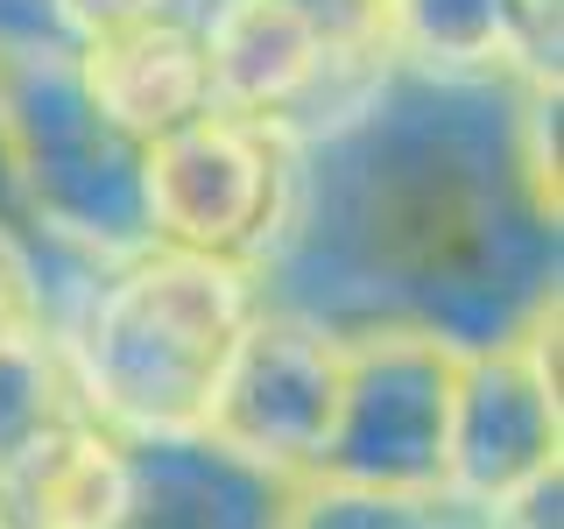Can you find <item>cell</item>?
Here are the masks:
<instances>
[{
  "label": "cell",
  "mask_w": 564,
  "mask_h": 529,
  "mask_svg": "<svg viewBox=\"0 0 564 529\" xmlns=\"http://www.w3.org/2000/svg\"><path fill=\"white\" fill-rule=\"evenodd\" d=\"M522 85L395 71L360 120L296 149L282 226L254 261L261 304L325 325H416L458 353L543 317L564 205L522 163Z\"/></svg>",
  "instance_id": "cell-1"
},
{
  "label": "cell",
  "mask_w": 564,
  "mask_h": 529,
  "mask_svg": "<svg viewBox=\"0 0 564 529\" xmlns=\"http://www.w3.org/2000/svg\"><path fill=\"white\" fill-rule=\"evenodd\" d=\"M254 304V269L219 255L141 247V255L99 269L57 325L78 410L134 445L198 438L205 396Z\"/></svg>",
  "instance_id": "cell-2"
},
{
  "label": "cell",
  "mask_w": 564,
  "mask_h": 529,
  "mask_svg": "<svg viewBox=\"0 0 564 529\" xmlns=\"http://www.w3.org/2000/svg\"><path fill=\"white\" fill-rule=\"evenodd\" d=\"M0 99H8L14 170L22 205L35 226V269L50 282L70 261L78 276H99L149 247L141 226V149L93 106L70 43H0Z\"/></svg>",
  "instance_id": "cell-3"
},
{
  "label": "cell",
  "mask_w": 564,
  "mask_h": 529,
  "mask_svg": "<svg viewBox=\"0 0 564 529\" xmlns=\"http://www.w3.org/2000/svg\"><path fill=\"white\" fill-rule=\"evenodd\" d=\"M346 381L317 481L375 494H445L458 346L416 325H339Z\"/></svg>",
  "instance_id": "cell-4"
},
{
  "label": "cell",
  "mask_w": 564,
  "mask_h": 529,
  "mask_svg": "<svg viewBox=\"0 0 564 529\" xmlns=\"http://www.w3.org/2000/svg\"><path fill=\"white\" fill-rule=\"evenodd\" d=\"M339 381H346V332L325 317L254 304L226 353L219 381L205 396L198 438L269 481L304 487L317 481L332 417H339Z\"/></svg>",
  "instance_id": "cell-5"
},
{
  "label": "cell",
  "mask_w": 564,
  "mask_h": 529,
  "mask_svg": "<svg viewBox=\"0 0 564 529\" xmlns=\"http://www.w3.org/2000/svg\"><path fill=\"white\" fill-rule=\"evenodd\" d=\"M296 149L261 120L198 114L141 149V226L149 247L219 255L254 269L290 205Z\"/></svg>",
  "instance_id": "cell-6"
},
{
  "label": "cell",
  "mask_w": 564,
  "mask_h": 529,
  "mask_svg": "<svg viewBox=\"0 0 564 529\" xmlns=\"http://www.w3.org/2000/svg\"><path fill=\"white\" fill-rule=\"evenodd\" d=\"M557 473H564V402H557V304H551L516 339L458 353L445 494L501 516Z\"/></svg>",
  "instance_id": "cell-7"
},
{
  "label": "cell",
  "mask_w": 564,
  "mask_h": 529,
  "mask_svg": "<svg viewBox=\"0 0 564 529\" xmlns=\"http://www.w3.org/2000/svg\"><path fill=\"white\" fill-rule=\"evenodd\" d=\"M332 57H375V50H332L296 0H240L205 35L212 114H240V120H261V128H282L311 99V85L332 71Z\"/></svg>",
  "instance_id": "cell-8"
},
{
  "label": "cell",
  "mask_w": 564,
  "mask_h": 529,
  "mask_svg": "<svg viewBox=\"0 0 564 529\" xmlns=\"http://www.w3.org/2000/svg\"><path fill=\"white\" fill-rule=\"evenodd\" d=\"M14 529H120L134 501V438L70 410L0 481Z\"/></svg>",
  "instance_id": "cell-9"
},
{
  "label": "cell",
  "mask_w": 564,
  "mask_h": 529,
  "mask_svg": "<svg viewBox=\"0 0 564 529\" xmlns=\"http://www.w3.org/2000/svg\"><path fill=\"white\" fill-rule=\"evenodd\" d=\"M93 106L113 120L134 149H149L155 134L184 128V120L212 114V78H205V43L191 29L170 22H134L120 35L70 50Z\"/></svg>",
  "instance_id": "cell-10"
},
{
  "label": "cell",
  "mask_w": 564,
  "mask_h": 529,
  "mask_svg": "<svg viewBox=\"0 0 564 529\" xmlns=\"http://www.w3.org/2000/svg\"><path fill=\"white\" fill-rule=\"evenodd\" d=\"M290 481L212 452L205 438L134 445V501L120 529H282Z\"/></svg>",
  "instance_id": "cell-11"
},
{
  "label": "cell",
  "mask_w": 564,
  "mask_h": 529,
  "mask_svg": "<svg viewBox=\"0 0 564 529\" xmlns=\"http://www.w3.org/2000/svg\"><path fill=\"white\" fill-rule=\"evenodd\" d=\"M388 57L416 78L522 85L536 78L522 50L516 0H388Z\"/></svg>",
  "instance_id": "cell-12"
},
{
  "label": "cell",
  "mask_w": 564,
  "mask_h": 529,
  "mask_svg": "<svg viewBox=\"0 0 564 529\" xmlns=\"http://www.w3.org/2000/svg\"><path fill=\"white\" fill-rule=\"evenodd\" d=\"M70 410H78V388H70L57 332L50 325L0 332V481H8L14 458Z\"/></svg>",
  "instance_id": "cell-13"
},
{
  "label": "cell",
  "mask_w": 564,
  "mask_h": 529,
  "mask_svg": "<svg viewBox=\"0 0 564 529\" xmlns=\"http://www.w3.org/2000/svg\"><path fill=\"white\" fill-rule=\"evenodd\" d=\"M282 529H501V516L458 501V494H375L339 481L290 487Z\"/></svg>",
  "instance_id": "cell-14"
},
{
  "label": "cell",
  "mask_w": 564,
  "mask_h": 529,
  "mask_svg": "<svg viewBox=\"0 0 564 529\" xmlns=\"http://www.w3.org/2000/svg\"><path fill=\"white\" fill-rule=\"evenodd\" d=\"M43 22H50L57 43L85 50V43H99V35H120V29L149 22V0H43Z\"/></svg>",
  "instance_id": "cell-15"
},
{
  "label": "cell",
  "mask_w": 564,
  "mask_h": 529,
  "mask_svg": "<svg viewBox=\"0 0 564 529\" xmlns=\"http://www.w3.org/2000/svg\"><path fill=\"white\" fill-rule=\"evenodd\" d=\"M22 325H50V304H43V276L35 261L0 234V332H22Z\"/></svg>",
  "instance_id": "cell-16"
},
{
  "label": "cell",
  "mask_w": 564,
  "mask_h": 529,
  "mask_svg": "<svg viewBox=\"0 0 564 529\" xmlns=\"http://www.w3.org/2000/svg\"><path fill=\"white\" fill-rule=\"evenodd\" d=\"M0 234H8L22 255L35 261V226H29V205H22V170H14V134H8V99H0ZM43 276V269H35Z\"/></svg>",
  "instance_id": "cell-17"
},
{
  "label": "cell",
  "mask_w": 564,
  "mask_h": 529,
  "mask_svg": "<svg viewBox=\"0 0 564 529\" xmlns=\"http://www.w3.org/2000/svg\"><path fill=\"white\" fill-rule=\"evenodd\" d=\"M240 0H149V22H170V29H191L205 43L212 29L226 22V14H234Z\"/></svg>",
  "instance_id": "cell-18"
},
{
  "label": "cell",
  "mask_w": 564,
  "mask_h": 529,
  "mask_svg": "<svg viewBox=\"0 0 564 529\" xmlns=\"http://www.w3.org/2000/svg\"><path fill=\"white\" fill-rule=\"evenodd\" d=\"M0 529H14V516H8V501H0Z\"/></svg>",
  "instance_id": "cell-19"
}]
</instances>
